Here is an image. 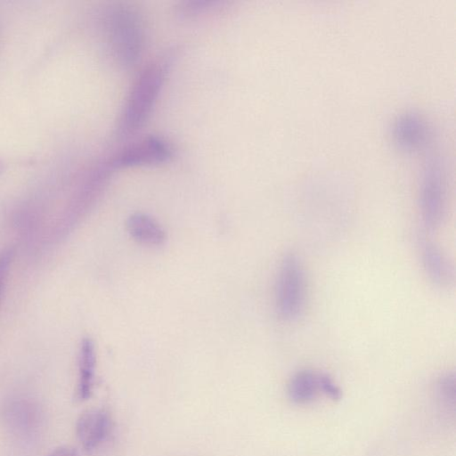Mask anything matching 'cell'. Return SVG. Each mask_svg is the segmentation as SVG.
<instances>
[{"label": "cell", "instance_id": "277c9868", "mask_svg": "<svg viewBox=\"0 0 456 456\" xmlns=\"http://www.w3.org/2000/svg\"><path fill=\"white\" fill-rule=\"evenodd\" d=\"M445 179L438 157L431 156L425 163L421 181L419 203L423 222L430 229L437 228L445 211Z\"/></svg>", "mask_w": 456, "mask_h": 456}, {"label": "cell", "instance_id": "8992f818", "mask_svg": "<svg viewBox=\"0 0 456 456\" xmlns=\"http://www.w3.org/2000/svg\"><path fill=\"white\" fill-rule=\"evenodd\" d=\"M170 156L171 149L164 140L150 136L124 150L116 157L113 166L120 167L158 164L167 160Z\"/></svg>", "mask_w": 456, "mask_h": 456}, {"label": "cell", "instance_id": "52a82bcc", "mask_svg": "<svg viewBox=\"0 0 456 456\" xmlns=\"http://www.w3.org/2000/svg\"><path fill=\"white\" fill-rule=\"evenodd\" d=\"M393 135L400 149L413 151L424 142L426 136L425 123L418 114L407 112L395 120Z\"/></svg>", "mask_w": 456, "mask_h": 456}, {"label": "cell", "instance_id": "3957f363", "mask_svg": "<svg viewBox=\"0 0 456 456\" xmlns=\"http://www.w3.org/2000/svg\"><path fill=\"white\" fill-rule=\"evenodd\" d=\"M305 298V278L301 261L295 254L287 255L280 266L275 302L279 315L294 321L301 314Z\"/></svg>", "mask_w": 456, "mask_h": 456}, {"label": "cell", "instance_id": "8fae6325", "mask_svg": "<svg viewBox=\"0 0 456 456\" xmlns=\"http://www.w3.org/2000/svg\"><path fill=\"white\" fill-rule=\"evenodd\" d=\"M321 393L319 373L304 370L297 372L288 385L289 398L296 404H307Z\"/></svg>", "mask_w": 456, "mask_h": 456}, {"label": "cell", "instance_id": "7a4b0ae2", "mask_svg": "<svg viewBox=\"0 0 456 456\" xmlns=\"http://www.w3.org/2000/svg\"><path fill=\"white\" fill-rule=\"evenodd\" d=\"M110 49L118 64L130 66L141 54L142 26L135 11L125 5L115 6L108 17Z\"/></svg>", "mask_w": 456, "mask_h": 456}, {"label": "cell", "instance_id": "5b68a950", "mask_svg": "<svg viewBox=\"0 0 456 456\" xmlns=\"http://www.w3.org/2000/svg\"><path fill=\"white\" fill-rule=\"evenodd\" d=\"M112 428L113 422L109 411L103 409H92L80 415L76 430L84 450L93 453L108 440Z\"/></svg>", "mask_w": 456, "mask_h": 456}, {"label": "cell", "instance_id": "9a60e30c", "mask_svg": "<svg viewBox=\"0 0 456 456\" xmlns=\"http://www.w3.org/2000/svg\"><path fill=\"white\" fill-rule=\"evenodd\" d=\"M48 456H77V453L75 449L63 446L55 449Z\"/></svg>", "mask_w": 456, "mask_h": 456}, {"label": "cell", "instance_id": "4fadbf2b", "mask_svg": "<svg viewBox=\"0 0 456 456\" xmlns=\"http://www.w3.org/2000/svg\"><path fill=\"white\" fill-rule=\"evenodd\" d=\"M13 256L14 249L12 248H6L0 252V302L4 294Z\"/></svg>", "mask_w": 456, "mask_h": 456}, {"label": "cell", "instance_id": "5bb4252c", "mask_svg": "<svg viewBox=\"0 0 456 456\" xmlns=\"http://www.w3.org/2000/svg\"><path fill=\"white\" fill-rule=\"evenodd\" d=\"M321 393L330 399L338 401L342 397V392L333 379L327 374L319 373Z\"/></svg>", "mask_w": 456, "mask_h": 456}, {"label": "cell", "instance_id": "ba28073f", "mask_svg": "<svg viewBox=\"0 0 456 456\" xmlns=\"http://www.w3.org/2000/svg\"><path fill=\"white\" fill-rule=\"evenodd\" d=\"M126 230L134 240L143 245L159 246L167 239L161 225L143 213L131 215L126 220Z\"/></svg>", "mask_w": 456, "mask_h": 456}, {"label": "cell", "instance_id": "9c48e42d", "mask_svg": "<svg viewBox=\"0 0 456 456\" xmlns=\"http://www.w3.org/2000/svg\"><path fill=\"white\" fill-rule=\"evenodd\" d=\"M96 354L92 339L86 338L82 340L78 355V382L77 397L80 401L87 400L93 393Z\"/></svg>", "mask_w": 456, "mask_h": 456}, {"label": "cell", "instance_id": "30bf717a", "mask_svg": "<svg viewBox=\"0 0 456 456\" xmlns=\"http://www.w3.org/2000/svg\"><path fill=\"white\" fill-rule=\"evenodd\" d=\"M421 258L424 269L432 282L446 286L452 279V267L440 248L430 241L421 247Z\"/></svg>", "mask_w": 456, "mask_h": 456}, {"label": "cell", "instance_id": "6da1fadb", "mask_svg": "<svg viewBox=\"0 0 456 456\" xmlns=\"http://www.w3.org/2000/svg\"><path fill=\"white\" fill-rule=\"evenodd\" d=\"M164 72L161 64L152 63L140 74L121 114L120 134L133 133L147 120L162 86Z\"/></svg>", "mask_w": 456, "mask_h": 456}, {"label": "cell", "instance_id": "7c38bea8", "mask_svg": "<svg viewBox=\"0 0 456 456\" xmlns=\"http://www.w3.org/2000/svg\"><path fill=\"white\" fill-rule=\"evenodd\" d=\"M439 399L453 407L455 402V376L453 373L442 375L436 383Z\"/></svg>", "mask_w": 456, "mask_h": 456}]
</instances>
